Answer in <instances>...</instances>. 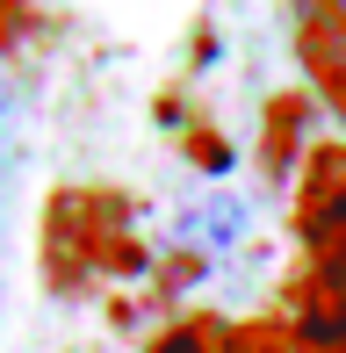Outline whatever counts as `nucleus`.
Wrapping results in <instances>:
<instances>
[{"label":"nucleus","mask_w":346,"mask_h":353,"mask_svg":"<svg viewBox=\"0 0 346 353\" xmlns=\"http://www.w3.org/2000/svg\"><path fill=\"white\" fill-rule=\"evenodd\" d=\"M339 353H346V346H339Z\"/></svg>","instance_id":"9b49d317"},{"label":"nucleus","mask_w":346,"mask_h":353,"mask_svg":"<svg viewBox=\"0 0 346 353\" xmlns=\"http://www.w3.org/2000/svg\"><path fill=\"white\" fill-rule=\"evenodd\" d=\"M152 252L130 231V202L116 188H58L43 210V288L87 296L101 274H145Z\"/></svg>","instance_id":"f257e3e1"},{"label":"nucleus","mask_w":346,"mask_h":353,"mask_svg":"<svg viewBox=\"0 0 346 353\" xmlns=\"http://www.w3.org/2000/svg\"><path fill=\"white\" fill-rule=\"evenodd\" d=\"M0 195H8V173H0Z\"/></svg>","instance_id":"9d476101"},{"label":"nucleus","mask_w":346,"mask_h":353,"mask_svg":"<svg viewBox=\"0 0 346 353\" xmlns=\"http://www.w3.org/2000/svg\"><path fill=\"white\" fill-rule=\"evenodd\" d=\"M274 310L303 332L310 353H339L346 346V288H332L325 274H310V267H296V274L281 281V303H274Z\"/></svg>","instance_id":"20e7f679"},{"label":"nucleus","mask_w":346,"mask_h":353,"mask_svg":"<svg viewBox=\"0 0 346 353\" xmlns=\"http://www.w3.org/2000/svg\"><path fill=\"white\" fill-rule=\"evenodd\" d=\"M245 238V202L238 195H202L195 210L181 216V252L210 260V252H231Z\"/></svg>","instance_id":"423d86ee"},{"label":"nucleus","mask_w":346,"mask_h":353,"mask_svg":"<svg viewBox=\"0 0 346 353\" xmlns=\"http://www.w3.org/2000/svg\"><path fill=\"white\" fill-rule=\"evenodd\" d=\"M224 317H210V310H187V317H166L159 332H152L137 353H224Z\"/></svg>","instance_id":"0eeeda50"},{"label":"nucleus","mask_w":346,"mask_h":353,"mask_svg":"<svg viewBox=\"0 0 346 353\" xmlns=\"http://www.w3.org/2000/svg\"><path fill=\"white\" fill-rule=\"evenodd\" d=\"M22 29H29V0H0V51H8Z\"/></svg>","instance_id":"1a4fd4ad"},{"label":"nucleus","mask_w":346,"mask_h":353,"mask_svg":"<svg viewBox=\"0 0 346 353\" xmlns=\"http://www.w3.org/2000/svg\"><path fill=\"white\" fill-rule=\"evenodd\" d=\"M296 65L310 94L346 123V0H296Z\"/></svg>","instance_id":"7ed1b4c3"},{"label":"nucleus","mask_w":346,"mask_h":353,"mask_svg":"<svg viewBox=\"0 0 346 353\" xmlns=\"http://www.w3.org/2000/svg\"><path fill=\"white\" fill-rule=\"evenodd\" d=\"M303 116H310V101L303 94H274L267 101V116H260V173L267 181H289V166H303Z\"/></svg>","instance_id":"39448f33"},{"label":"nucleus","mask_w":346,"mask_h":353,"mask_svg":"<svg viewBox=\"0 0 346 353\" xmlns=\"http://www.w3.org/2000/svg\"><path fill=\"white\" fill-rule=\"evenodd\" d=\"M224 353H310V346H303V332L281 310H253V317H238V325L224 332Z\"/></svg>","instance_id":"6e6552de"},{"label":"nucleus","mask_w":346,"mask_h":353,"mask_svg":"<svg viewBox=\"0 0 346 353\" xmlns=\"http://www.w3.org/2000/svg\"><path fill=\"white\" fill-rule=\"evenodd\" d=\"M289 231L296 245H325L346 231V137H318L296 166V195H289Z\"/></svg>","instance_id":"f03ea898"}]
</instances>
